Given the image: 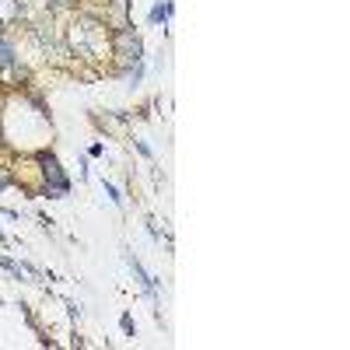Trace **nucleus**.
Masks as SVG:
<instances>
[{
	"label": "nucleus",
	"instance_id": "obj_1",
	"mask_svg": "<svg viewBox=\"0 0 350 350\" xmlns=\"http://www.w3.org/2000/svg\"><path fill=\"white\" fill-rule=\"evenodd\" d=\"M109 49L112 56H120L123 67H137L144 60V46H140V36L130 32V28H116V32L109 36Z\"/></svg>",
	"mask_w": 350,
	"mask_h": 350
},
{
	"label": "nucleus",
	"instance_id": "obj_2",
	"mask_svg": "<svg viewBox=\"0 0 350 350\" xmlns=\"http://www.w3.org/2000/svg\"><path fill=\"white\" fill-rule=\"evenodd\" d=\"M39 165H42V175H46V193L49 196H67V189H70V183H67V175L60 172V161H56L49 151H39Z\"/></svg>",
	"mask_w": 350,
	"mask_h": 350
},
{
	"label": "nucleus",
	"instance_id": "obj_3",
	"mask_svg": "<svg viewBox=\"0 0 350 350\" xmlns=\"http://www.w3.org/2000/svg\"><path fill=\"white\" fill-rule=\"evenodd\" d=\"M84 32H95V36H98V32H105V25H102V21H84ZM98 39H109V36H98ZM74 49H77L81 56H95V53H92V39H88V36H84V39L74 36Z\"/></svg>",
	"mask_w": 350,
	"mask_h": 350
},
{
	"label": "nucleus",
	"instance_id": "obj_4",
	"mask_svg": "<svg viewBox=\"0 0 350 350\" xmlns=\"http://www.w3.org/2000/svg\"><path fill=\"white\" fill-rule=\"evenodd\" d=\"M8 67H14V46L4 36V28H0V70H8Z\"/></svg>",
	"mask_w": 350,
	"mask_h": 350
},
{
	"label": "nucleus",
	"instance_id": "obj_5",
	"mask_svg": "<svg viewBox=\"0 0 350 350\" xmlns=\"http://www.w3.org/2000/svg\"><path fill=\"white\" fill-rule=\"evenodd\" d=\"M168 14H172V4H158V8L151 11V21L161 25V21H168Z\"/></svg>",
	"mask_w": 350,
	"mask_h": 350
},
{
	"label": "nucleus",
	"instance_id": "obj_6",
	"mask_svg": "<svg viewBox=\"0 0 350 350\" xmlns=\"http://www.w3.org/2000/svg\"><path fill=\"white\" fill-rule=\"evenodd\" d=\"M105 193H109V200L116 203V207H120V203H123V196H120V189H116L112 183H105Z\"/></svg>",
	"mask_w": 350,
	"mask_h": 350
},
{
	"label": "nucleus",
	"instance_id": "obj_7",
	"mask_svg": "<svg viewBox=\"0 0 350 350\" xmlns=\"http://www.w3.org/2000/svg\"><path fill=\"white\" fill-rule=\"evenodd\" d=\"M120 326H123V333H130V336H133V319H130V315H123V319H120Z\"/></svg>",
	"mask_w": 350,
	"mask_h": 350
},
{
	"label": "nucleus",
	"instance_id": "obj_8",
	"mask_svg": "<svg viewBox=\"0 0 350 350\" xmlns=\"http://www.w3.org/2000/svg\"><path fill=\"white\" fill-rule=\"evenodd\" d=\"M49 4H53V8H70L74 0H49Z\"/></svg>",
	"mask_w": 350,
	"mask_h": 350
},
{
	"label": "nucleus",
	"instance_id": "obj_9",
	"mask_svg": "<svg viewBox=\"0 0 350 350\" xmlns=\"http://www.w3.org/2000/svg\"><path fill=\"white\" fill-rule=\"evenodd\" d=\"M8 183H11V175H8V172H0V189H4Z\"/></svg>",
	"mask_w": 350,
	"mask_h": 350
},
{
	"label": "nucleus",
	"instance_id": "obj_10",
	"mask_svg": "<svg viewBox=\"0 0 350 350\" xmlns=\"http://www.w3.org/2000/svg\"><path fill=\"white\" fill-rule=\"evenodd\" d=\"M0 239H4V231H0Z\"/></svg>",
	"mask_w": 350,
	"mask_h": 350
},
{
	"label": "nucleus",
	"instance_id": "obj_11",
	"mask_svg": "<svg viewBox=\"0 0 350 350\" xmlns=\"http://www.w3.org/2000/svg\"><path fill=\"white\" fill-rule=\"evenodd\" d=\"M123 4H126V0H123Z\"/></svg>",
	"mask_w": 350,
	"mask_h": 350
}]
</instances>
